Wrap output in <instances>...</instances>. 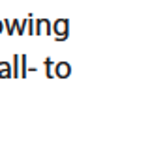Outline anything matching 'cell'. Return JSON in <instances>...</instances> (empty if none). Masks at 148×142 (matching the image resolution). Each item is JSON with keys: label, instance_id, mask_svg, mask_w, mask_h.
<instances>
[{"label": "cell", "instance_id": "cell-1", "mask_svg": "<svg viewBox=\"0 0 148 142\" xmlns=\"http://www.w3.org/2000/svg\"><path fill=\"white\" fill-rule=\"evenodd\" d=\"M68 73H69V67L68 66H64V64L58 66V75H68Z\"/></svg>", "mask_w": 148, "mask_h": 142}, {"label": "cell", "instance_id": "cell-2", "mask_svg": "<svg viewBox=\"0 0 148 142\" xmlns=\"http://www.w3.org/2000/svg\"><path fill=\"white\" fill-rule=\"evenodd\" d=\"M56 30H58V32H62V30H64V22H58V24H56Z\"/></svg>", "mask_w": 148, "mask_h": 142}]
</instances>
